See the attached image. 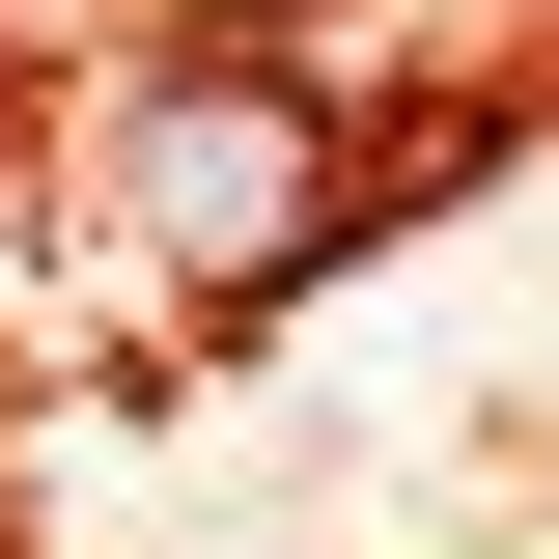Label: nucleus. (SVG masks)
Masks as SVG:
<instances>
[{"label": "nucleus", "instance_id": "obj_1", "mask_svg": "<svg viewBox=\"0 0 559 559\" xmlns=\"http://www.w3.org/2000/svg\"><path fill=\"white\" fill-rule=\"evenodd\" d=\"M140 197L197 224V252H224V280H252V252H280V224H308V197H280V112H252V84H197V112H168V168H140Z\"/></svg>", "mask_w": 559, "mask_h": 559}]
</instances>
